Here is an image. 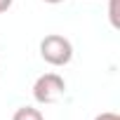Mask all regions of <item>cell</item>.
Segmentation results:
<instances>
[{
    "instance_id": "5",
    "label": "cell",
    "mask_w": 120,
    "mask_h": 120,
    "mask_svg": "<svg viewBox=\"0 0 120 120\" xmlns=\"http://www.w3.org/2000/svg\"><path fill=\"white\" fill-rule=\"evenodd\" d=\"M94 120H120V115H118V113H111V111H106V113H99Z\"/></svg>"
},
{
    "instance_id": "7",
    "label": "cell",
    "mask_w": 120,
    "mask_h": 120,
    "mask_svg": "<svg viewBox=\"0 0 120 120\" xmlns=\"http://www.w3.org/2000/svg\"><path fill=\"white\" fill-rule=\"evenodd\" d=\"M42 3H49V5H59V3H64V0H42Z\"/></svg>"
},
{
    "instance_id": "3",
    "label": "cell",
    "mask_w": 120,
    "mask_h": 120,
    "mask_svg": "<svg viewBox=\"0 0 120 120\" xmlns=\"http://www.w3.org/2000/svg\"><path fill=\"white\" fill-rule=\"evenodd\" d=\"M12 120H45V115L38 108H33V106H21V108L14 111Z\"/></svg>"
},
{
    "instance_id": "6",
    "label": "cell",
    "mask_w": 120,
    "mask_h": 120,
    "mask_svg": "<svg viewBox=\"0 0 120 120\" xmlns=\"http://www.w3.org/2000/svg\"><path fill=\"white\" fill-rule=\"evenodd\" d=\"M12 3H14V0H0V14H3V12H7V10L12 7Z\"/></svg>"
},
{
    "instance_id": "4",
    "label": "cell",
    "mask_w": 120,
    "mask_h": 120,
    "mask_svg": "<svg viewBox=\"0 0 120 120\" xmlns=\"http://www.w3.org/2000/svg\"><path fill=\"white\" fill-rule=\"evenodd\" d=\"M108 19L113 28H120V17H118V0H108Z\"/></svg>"
},
{
    "instance_id": "1",
    "label": "cell",
    "mask_w": 120,
    "mask_h": 120,
    "mask_svg": "<svg viewBox=\"0 0 120 120\" xmlns=\"http://www.w3.org/2000/svg\"><path fill=\"white\" fill-rule=\"evenodd\" d=\"M40 56L49 66H66L73 59V45L68 38L49 33L40 40Z\"/></svg>"
},
{
    "instance_id": "2",
    "label": "cell",
    "mask_w": 120,
    "mask_h": 120,
    "mask_svg": "<svg viewBox=\"0 0 120 120\" xmlns=\"http://www.w3.org/2000/svg\"><path fill=\"white\" fill-rule=\"evenodd\" d=\"M64 92H66V82L59 73H45L33 85V99L38 104H54L64 97Z\"/></svg>"
}]
</instances>
